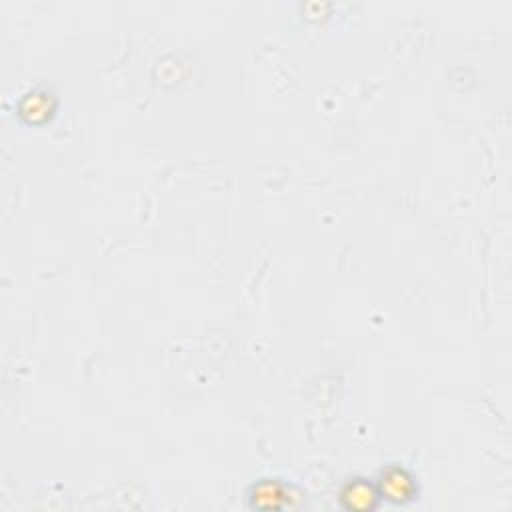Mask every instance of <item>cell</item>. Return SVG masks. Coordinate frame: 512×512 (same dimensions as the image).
I'll use <instances>...</instances> for the list:
<instances>
[{
    "label": "cell",
    "mask_w": 512,
    "mask_h": 512,
    "mask_svg": "<svg viewBox=\"0 0 512 512\" xmlns=\"http://www.w3.org/2000/svg\"><path fill=\"white\" fill-rule=\"evenodd\" d=\"M58 110V98L48 88H32L24 92L16 102V114L20 120L32 126L46 124Z\"/></svg>",
    "instance_id": "obj_4"
},
{
    "label": "cell",
    "mask_w": 512,
    "mask_h": 512,
    "mask_svg": "<svg viewBox=\"0 0 512 512\" xmlns=\"http://www.w3.org/2000/svg\"><path fill=\"white\" fill-rule=\"evenodd\" d=\"M302 492L282 478H260L248 488V506L252 510L278 512L286 508H294L300 500Z\"/></svg>",
    "instance_id": "obj_1"
},
{
    "label": "cell",
    "mask_w": 512,
    "mask_h": 512,
    "mask_svg": "<svg viewBox=\"0 0 512 512\" xmlns=\"http://www.w3.org/2000/svg\"><path fill=\"white\" fill-rule=\"evenodd\" d=\"M380 502L382 498L376 482L364 476L348 478L338 490V504L348 512H372L380 506Z\"/></svg>",
    "instance_id": "obj_3"
},
{
    "label": "cell",
    "mask_w": 512,
    "mask_h": 512,
    "mask_svg": "<svg viewBox=\"0 0 512 512\" xmlns=\"http://www.w3.org/2000/svg\"><path fill=\"white\" fill-rule=\"evenodd\" d=\"M376 486L382 500L398 506L414 502L420 494L416 476L400 464H386L384 468H380Z\"/></svg>",
    "instance_id": "obj_2"
}]
</instances>
